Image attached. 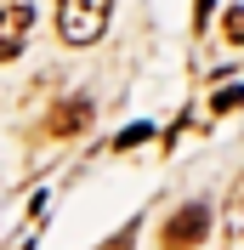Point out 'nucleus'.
Segmentation results:
<instances>
[{"label": "nucleus", "mask_w": 244, "mask_h": 250, "mask_svg": "<svg viewBox=\"0 0 244 250\" xmlns=\"http://www.w3.org/2000/svg\"><path fill=\"white\" fill-rule=\"evenodd\" d=\"M85 125H91V103H85V97H68V103H57V114L46 120V131L51 137H74Z\"/></svg>", "instance_id": "obj_4"}, {"label": "nucleus", "mask_w": 244, "mask_h": 250, "mask_svg": "<svg viewBox=\"0 0 244 250\" xmlns=\"http://www.w3.org/2000/svg\"><path fill=\"white\" fill-rule=\"evenodd\" d=\"M210 108H216V114H233V108H244V85H227V91H216V97H210Z\"/></svg>", "instance_id": "obj_7"}, {"label": "nucleus", "mask_w": 244, "mask_h": 250, "mask_svg": "<svg viewBox=\"0 0 244 250\" xmlns=\"http://www.w3.org/2000/svg\"><path fill=\"white\" fill-rule=\"evenodd\" d=\"M108 12H114V0H57V34L68 46H91V40H102Z\"/></svg>", "instance_id": "obj_1"}, {"label": "nucleus", "mask_w": 244, "mask_h": 250, "mask_svg": "<svg viewBox=\"0 0 244 250\" xmlns=\"http://www.w3.org/2000/svg\"><path fill=\"white\" fill-rule=\"evenodd\" d=\"M148 137H153V125H131V131H120V137H114V148L125 154V148H137V142H148Z\"/></svg>", "instance_id": "obj_8"}, {"label": "nucleus", "mask_w": 244, "mask_h": 250, "mask_svg": "<svg viewBox=\"0 0 244 250\" xmlns=\"http://www.w3.org/2000/svg\"><path fill=\"white\" fill-rule=\"evenodd\" d=\"M131 245H137V222H131V228H120V233L108 239V245H102V250H131Z\"/></svg>", "instance_id": "obj_9"}, {"label": "nucleus", "mask_w": 244, "mask_h": 250, "mask_svg": "<svg viewBox=\"0 0 244 250\" xmlns=\"http://www.w3.org/2000/svg\"><path fill=\"white\" fill-rule=\"evenodd\" d=\"M29 29H34V0H0V62H12L29 46Z\"/></svg>", "instance_id": "obj_3"}, {"label": "nucleus", "mask_w": 244, "mask_h": 250, "mask_svg": "<svg viewBox=\"0 0 244 250\" xmlns=\"http://www.w3.org/2000/svg\"><path fill=\"white\" fill-rule=\"evenodd\" d=\"M204 233H210V205H182V210H170L165 216V228H159V245L165 250H193V245H204Z\"/></svg>", "instance_id": "obj_2"}, {"label": "nucleus", "mask_w": 244, "mask_h": 250, "mask_svg": "<svg viewBox=\"0 0 244 250\" xmlns=\"http://www.w3.org/2000/svg\"><path fill=\"white\" fill-rule=\"evenodd\" d=\"M222 40H227V46H244V6H227V17H222Z\"/></svg>", "instance_id": "obj_6"}, {"label": "nucleus", "mask_w": 244, "mask_h": 250, "mask_svg": "<svg viewBox=\"0 0 244 250\" xmlns=\"http://www.w3.org/2000/svg\"><path fill=\"white\" fill-rule=\"evenodd\" d=\"M210 6H216V0H199V17H193L199 29H204V23H210Z\"/></svg>", "instance_id": "obj_10"}, {"label": "nucleus", "mask_w": 244, "mask_h": 250, "mask_svg": "<svg viewBox=\"0 0 244 250\" xmlns=\"http://www.w3.org/2000/svg\"><path fill=\"white\" fill-rule=\"evenodd\" d=\"M222 239H227V245H244V176H239V188H233L227 210H222Z\"/></svg>", "instance_id": "obj_5"}]
</instances>
